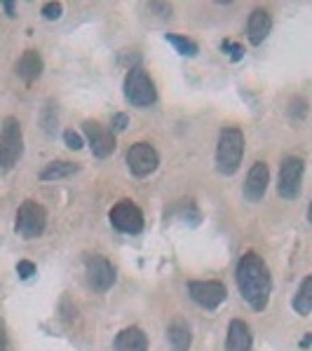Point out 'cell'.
Listing matches in <instances>:
<instances>
[{
    "label": "cell",
    "mask_w": 312,
    "mask_h": 351,
    "mask_svg": "<svg viewBox=\"0 0 312 351\" xmlns=\"http://www.w3.org/2000/svg\"><path fill=\"white\" fill-rule=\"evenodd\" d=\"M235 281L240 288V295L254 311H263L270 302L272 276L265 260L258 253L249 251L240 258L235 267Z\"/></svg>",
    "instance_id": "obj_1"
},
{
    "label": "cell",
    "mask_w": 312,
    "mask_h": 351,
    "mask_svg": "<svg viewBox=\"0 0 312 351\" xmlns=\"http://www.w3.org/2000/svg\"><path fill=\"white\" fill-rule=\"evenodd\" d=\"M245 157V134L237 127H225L219 134V145H216V169L223 176L237 173Z\"/></svg>",
    "instance_id": "obj_2"
},
{
    "label": "cell",
    "mask_w": 312,
    "mask_h": 351,
    "mask_svg": "<svg viewBox=\"0 0 312 351\" xmlns=\"http://www.w3.org/2000/svg\"><path fill=\"white\" fill-rule=\"evenodd\" d=\"M124 99L127 104H132L134 108H151L157 101V89L155 82L151 80V75L141 66H132L124 75L122 82Z\"/></svg>",
    "instance_id": "obj_3"
},
{
    "label": "cell",
    "mask_w": 312,
    "mask_h": 351,
    "mask_svg": "<svg viewBox=\"0 0 312 351\" xmlns=\"http://www.w3.org/2000/svg\"><path fill=\"white\" fill-rule=\"evenodd\" d=\"M24 155V134H21V124L16 117L8 115L3 120V129H0V164L3 171L8 173L14 169V164Z\"/></svg>",
    "instance_id": "obj_4"
},
{
    "label": "cell",
    "mask_w": 312,
    "mask_h": 351,
    "mask_svg": "<svg viewBox=\"0 0 312 351\" xmlns=\"http://www.w3.org/2000/svg\"><path fill=\"white\" fill-rule=\"evenodd\" d=\"M47 228V211L45 206H41L38 202L26 199L19 204L16 208V220H14V230L21 239H38Z\"/></svg>",
    "instance_id": "obj_5"
},
{
    "label": "cell",
    "mask_w": 312,
    "mask_h": 351,
    "mask_svg": "<svg viewBox=\"0 0 312 351\" xmlns=\"http://www.w3.org/2000/svg\"><path fill=\"white\" fill-rule=\"evenodd\" d=\"M305 162L296 155H289L280 164V176H277V192L282 199H296L300 195V185H303Z\"/></svg>",
    "instance_id": "obj_6"
},
{
    "label": "cell",
    "mask_w": 312,
    "mask_h": 351,
    "mask_svg": "<svg viewBox=\"0 0 312 351\" xmlns=\"http://www.w3.org/2000/svg\"><path fill=\"white\" fill-rule=\"evenodd\" d=\"M188 295L195 304L207 311H216L228 298V288L221 281H190Z\"/></svg>",
    "instance_id": "obj_7"
},
{
    "label": "cell",
    "mask_w": 312,
    "mask_h": 351,
    "mask_svg": "<svg viewBox=\"0 0 312 351\" xmlns=\"http://www.w3.org/2000/svg\"><path fill=\"white\" fill-rule=\"evenodd\" d=\"M111 225L122 234H139L144 230V213L132 199H120L109 213Z\"/></svg>",
    "instance_id": "obj_8"
},
{
    "label": "cell",
    "mask_w": 312,
    "mask_h": 351,
    "mask_svg": "<svg viewBox=\"0 0 312 351\" xmlns=\"http://www.w3.org/2000/svg\"><path fill=\"white\" fill-rule=\"evenodd\" d=\"M85 276H87V286L94 293H106L115 284V267L111 265L109 258L89 256L87 263H85Z\"/></svg>",
    "instance_id": "obj_9"
},
{
    "label": "cell",
    "mask_w": 312,
    "mask_h": 351,
    "mask_svg": "<svg viewBox=\"0 0 312 351\" xmlns=\"http://www.w3.org/2000/svg\"><path fill=\"white\" fill-rule=\"evenodd\" d=\"M160 167V155L153 148L151 143H134L132 148L127 150V169L129 173L136 176V178H146L151 176L155 169Z\"/></svg>",
    "instance_id": "obj_10"
},
{
    "label": "cell",
    "mask_w": 312,
    "mask_h": 351,
    "mask_svg": "<svg viewBox=\"0 0 312 351\" xmlns=\"http://www.w3.org/2000/svg\"><path fill=\"white\" fill-rule=\"evenodd\" d=\"M82 134H85V138H87L89 148H92V155L99 157V160L111 157L113 152H115V148H118L115 134H113L111 129L101 127V124L94 122V120L82 122Z\"/></svg>",
    "instance_id": "obj_11"
},
{
    "label": "cell",
    "mask_w": 312,
    "mask_h": 351,
    "mask_svg": "<svg viewBox=\"0 0 312 351\" xmlns=\"http://www.w3.org/2000/svg\"><path fill=\"white\" fill-rule=\"evenodd\" d=\"M268 183H270V171H268V164L265 162H256L247 173L245 180V188H242V195H245L247 202L258 204L268 192Z\"/></svg>",
    "instance_id": "obj_12"
},
{
    "label": "cell",
    "mask_w": 312,
    "mask_h": 351,
    "mask_svg": "<svg viewBox=\"0 0 312 351\" xmlns=\"http://www.w3.org/2000/svg\"><path fill=\"white\" fill-rule=\"evenodd\" d=\"M272 31V16L268 10L263 8H256L252 14H249L247 19V38L249 43L254 45V47H258V45H263L265 38L270 36Z\"/></svg>",
    "instance_id": "obj_13"
},
{
    "label": "cell",
    "mask_w": 312,
    "mask_h": 351,
    "mask_svg": "<svg viewBox=\"0 0 312 351\" xmlns=\"http://www.w3.org/2000/svg\"><path fill=\"white\" fill-rule=\"evenodd\" d=\"M43 68L45 64H43L41 52H38V49H26V52L19 56V61H16L14 71L24 84H33L43 75Z\"/></svg>",
    "instance_id": "obj_14"
},
{
    "label": "cell",
    "mask_w": 312,
    "mask_h": 351,
    "mask_svg": "<svg viewBox=\"0 0 312 351\" xmlns=\"http://www.w3.org/2000/svg\"><path fill=\"white\" fill-rule=\"evenodd\" d=\"M254 339L252 330L242 319H232L228 326V337H225V351H252Z\"/></svg>",
    "instance_id": "obj_15"
},
{
    "label": "cell",
    "mask_w": 312,
    "mask_h": 351,
    "mask_svg": "<svg viewBox=\"0 0 312 351\" xmlns=\"http://www.w3.org/2000/svg\"><path fill=\"white\" fill-rule=\"evenodd\" d=\"M115 351H148V337L141 328L129 326L115 335Z\"/></svg>",
    "instance_id": "obj_16"
},
{
    "label": "cell",
    "mask_w": 312,
    "mask_h": 351,
    "mask_svg": "<svg viewBox=\"0 0 312 351\" xmlns=\"http://www.w3.org/2000/svg\"><path fill=\"white\" fill-rule=\"evenodd\" d=\"M167 342L172 351H190V344H192L190 326L186 324V321H174V324L167 328Z\"/></svg>",
    "instance_id": "obj_17"
},
{
    "label": "cell",
    "mask_w": 312,
    "mask_h": 351,
    "mask_svg": "<svg viewBox=\"0 0 312 351\" xmlns=\"http://www.w3.org/2000/svg\"><path fill=\"white\" fill-rule=\"evenodd\" d=\"M78 171H80V167H78V164H73V162H49L47 167L41 171L38 178L45 180V183H49V180L71 178V176H76Z\"/></svg>",
    "instance_id": "obj_18"
},
{
    "label": "cell",
    "mask_w": 312,
    "mask_h": 351,
    "mask_svg": "<svg viewBox=\"0 0 312 351\" xmlns=\"http://www.w3.org/2000/svg\"><path fill=\"white\" fill-rule=\"evenodd\" d=\"M291 307L298 316H310L312 314V274L305 276L303 284L298 286L296 295L291 300Z\"/></svg>",
    "instance_id": "obj_19"
},
{
    "label": "cell",
    "mask_w": 312,
    "mask_h": 351,
    "mask_svg": "<svg viewBox=\"0 0 312 351\" xmlns=\"http://www.w3.org/2000/svg\"><path fill=\"white\" fill-rule=\"evenodd\" d=\"M164 40H167L169 45H174V47H177V52H179L181 56H197V52H200L197 43H192L190 38H186V36H177V33H167V36H164Z\"/></svg>",
    "instance_id": "obj_20"
},
{
    "label": "cell",
    "mask_w": 312,
    "mask_h": 351,
    "mask_svg": "<svg viewBox=\"0 0 312 351\" xmlns=\"http://www.w3.org/2000/svg\"><path fill=\"white\" fill-rule=\"evenodd\" d=\"M289 115H291V120H303L308 115V101L303 96H293L289 104Z\"/></svg>",
    "instance_id": "obj_21"
},
{
    "label": "cell",
    "mask_w": 312,
    "mask_h": 351,
    "mask_svg": "<svg viewBox=\"0 0 312 351\" xmlns=\"http://www.w3.org/2000/svg\"><path fill=\"white\" fill-rule=\"evenodd\" d=\"M41 14L47 21H56L61 14H64V5H61V3H45L43 10H41Z\"/></svg>",
    "instance_id": "obj_22"
},
{
    "label": "cell",
    "mask_w": 312,
    "mask_h": 351,
    "mask_svg": "<svg viewBox=\"0 0 312 351\" xmlns=\"http://www.w3.org/2000/svg\"><path fill=\"white\" fill-rule=\"evenodd\" d=\"M64 143L71 150H80L85 145V141H82V136L76 132V129H66V132H64Z\"/></svg>",
    "instance_id": "obj_23"
},
{
    "label": "cell",
    "mask_w": 312,
    "mask_h": 351,
    "mask_svg": "<svg viewBox=\"0 0 312 351\" xmlns=\"http://www.w3.org/2000/svg\"><path fill=\"white\" fill-rule=\"evenodd\" d=\"M221 49H223V52H228L232 61H240L242 56H245V47H242V45H237V43H230V40L221 43Z\"/></svg>",
    "instance_id": "obj_24"
},
{
    "label": "cell",
    "mask_w": 312,
    "mask_h": 351,
    "mask_svg": "<svg viewBox=\"0 0 312 351\" xmlns=\"http://www.w3.org/2000/svg\"><path fill=\"white\" fill-rule=\"evenodd\" d=\"M127 124H129V117L124 115V112H115V115H113V120H111V132L113 134H122L124 129H127Z\"/></svg>",
    "instance_id": "obj_25"
},
{
    "label": "cell",
    "mask_w": 312,
    "mask_h": 351,
    "mask_svg": "<svg viewBox=\"0 0 312 351\" xmlns=\"http://www.w3.org/2000/svg\"><path fill=\"white\" fill-rule=\"evenodd\" d=\"M16 271H19L21 279H31V276L36 274V265L28 263V260H21V263L16 265Z\"/></svg>",
    "instance_id": "obj_26"
},
{
    "label": "cell",
    "mask_w": 312,
    "mask_h": 351,
    "mask_svg": "<svg viewBox=\"0 0 312 351\" xmlns=\"http://www.w3.org/2000/svg\"><path fill=\"white\" fill-rule=\"evenodd\" d=\"M3 10H5V14H8L10 19L16 14V5L12 3V0H3Z\"/></svg>",
    "instance_id": "obj_27"
},
{
    "label": "cell",
    "mask_w": 312,
    "mask_h": 351,
    "mask_svg": "<svg viewBox=\"0 0 312 351\" xmlns=\"http://www.w3.org/2000/svg\"><path fill=\"white\" fill-rule=\"evenodd\" d=\"M310 344H312V332H310V335H305L303 339H300V342H298V347H300V349H308Z\"/></svg>",
    "instance_id": "obj_28"
},
{
    "label": "cell",
    "mask_w": 312,
    "mask_h": 351,
    "mask_svg": "<svg viewBox=\"0 0 312 351\" xmlns=\"http://www.w3.org/2000/svg\"><path fill=\"white\" fill-rule=\"evenodd\" d=\"M308 220H310V225H312V202H310V208H308Z\"/></svg>",
    "instance_id": "obj_29"
}]
</instances>
